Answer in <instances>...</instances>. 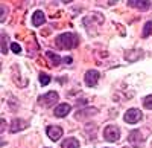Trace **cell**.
Listing matches in <instances>:
<instances>
[{
  "mask_svg": "<svg viewBox=\"0 0 152 148\" xmlns=\"http://www.w3.org/2000/svg\"><path fill=\"white\" fill-rule=\"evenodd\" d=\"M0 9H2V17H0V21L3 23V20L6 18V15H5V14H6V6H3V5H2V6H0Z\"/></svg>",
  "mask_w": 152,
  "mask_h": 148,
  "instance_id": "44dd1931",
  "label": "cell"
},
{
  "mask_svg": "<svg viewBox=\"0 0 152 148\" xmlns=\"http://www.w3.org/2000/svg\"><path fill=\"white\" fill-rule=\"evenodd\" d=\"M46 21V17L41 11H35L34 12V15H32V23H34V26H41V24H44Z\"/></svg>",
  "mask_w": 152,
  "mask_h": 148,
  "instance_id": "8fae6325",
  "label": "cell"
},
{
  "mask_svg": "<svg viewBox=\"0 0 152 148\" xmlns=\"http://www.w3.org/2000/svg\"><path fill=\"white\" fill-rule=\"evenodd\" d=\"M61 148H79V142L75 138H67L64 142H62Z\"/></svg>",
  "mask_w": 152,
  "mask_h": 148,
  "instance_id": "4fadbf2b",
  "label": "cell"
},
{
  "mask_svg": "<svg viewBox=\"0 0 152 148\" xmlns=\"http://www.w3.org/2000/svg\"><path fill=\"white\" fill-rule=\"evenodd\" d=\"M38 80H40L41 85H47L50 82V77L47 75V73H40V75H38Z\"/></svg>",
  "mask_w": 152,
  "mask_h": 148,
  "instance_id": "2e32d148",
  "label": "cell"
},
{
  "mask_svg": "<svg viewBox=\"0 0 152 148\" xmlns=\"http://www.w3.org/2000/svg\"><path fill=\"white\" fill-rule=\"evenodd\" d=\"M55 43L59 49H73L78 46V37L72 32H64L56 37Z\"/></svg>",
  "mask_w": 152,
  "mask_h": 148,
  "instance_id": "6da1fadb",
  "label": "cell"
},
{
  "mask_svg": "<svg viewBox=\"0 0 152 148\" xmlns=\"http://www.w3.org/2000/svg\"><path fill=\"white\" fill-rule=\"evenodd\" d=\"M128 5L131 8H137V9H149L151 8V2L149 0H128Z\"/></svg>",
  "mask_w": 152,
  "mask_h": 148,
  "instance_id": "ba28073f",
  "label": "cell"
},
{
  "mask_svg": "<svg viewBox=\"0 0 152 148\" xmlns=\"http://www.w3.org/2000/svg\"><path fill=\"white\" fill-rule=\"evenodd\" d=\"M128 141H129L131 144H142V142H143L142 133L138 131V130H132V131L129 133V138H128Z\"/></svg>",
  "mask_w": 152,
  "mask_h": 148,
  "instance_id": "7c38bea8",
  "label": "cell"
},
{
  "mask_svg": "<svg viewBox=\"0 0 152 148\" xmlns=\"http://www.w3.org/2000/svg\"><path fill=\"white\" fill-rule=\"evenodd\" d=\"M64 61H66V63H69V64H70V63H72V58H70V57H67V58H64Z\"/></svg>",
  "mask_w": 152,
  "mask_h": 148,
  "instance_id": "7402d4cb",
  "label": "cell"
},
{
  "mask_svg": "<svg viewBox=\"0 0 152 148\" xmlns=\"http://www.w3.org/2000/svg\"><path fill=\"white\" fill-rule=\"evenodd\" d=\"M104 138H105L108 142H117L119 138H120V130H119L116 125H108V127H105V130H104Z\"/></svg>",
  "mask_w": 152,
  "mask_h": 148,
  "instance_id": "7a4b0ae2",
  "label": "cell"
},
{
  "mask_svg": "<svg viewBox=\"0 0 152 148\" xmlns=\"http://www.w3.org/2000/svg\"><path fill=\"white\" fill-rule=\"evenodd\" d=\"M11 49H12V52H14V54H20V52H21V47H20V44H17V43H12V44H11Z\"/></svg>",
  "mask_w": 152,
  "mask_h": 148,
  "instance_id": "ffe728a7",
  "label": "cell"
},
{
  "mask_svg": "<svg viewBox=\"0 0 152 148\" xmlns=\"http://www.w3.org/2000/svg\"><path fill=\"white\" fill-rule=\"evenodd\" d=\"M56 101H58V93L56 92H47L46 95L38 98V102L44 107H52L53 104H56Z\"/></svg>",
  "mask_w": 152,
  "mask_h": 148,
  "instance_id": "3957f363",
  "label": "cell"
},
{
  "mask_svg": "<svg viewBox=\"0 0 152 148\" xmlns=\"http://www.w3.org/2000/svg\"><path fill=\"white\" fill-rule=\"evenodd\" d=\"M47 136H49V139H52L53 142H56L61 136H62V128L61 127H58V125H50V127H47Z\"/></svg>",
  "mask_w": 152,
  "mask_h": 148,
  "instance_id": "52a82bcc",
  "label": "cell"
},
{
  "mask_svg": "<svg viewBox=\"0 0 152 148\" xmlns=\"http://www.w3.org/2000/svg\"><path fill=\"white\" fill-rule=\"evenodd\" d=\"M151 34H152V20H151V21H148V23L145 24L142 35H143V37H148V35H151Z\"/></svg>",
  "mask_w": 152,
  "mask_h": 148,
  "instance_id": "e0dca14e",
  "label": "cell"
},
{
  "mask_svg": "<svg viewBox=\"0 0 152 148\" xmlns=\"http://www.w3.org/2000/svg\"><path fill=\"white\" fill-rule=\"evenodd\" d=\"M2 54H8V37L2 35Z\"/></svg>",
  "mask_w": 152,
  "mask_h": 148,
  "instance_id": "ac0fdd59",
  "label": "cell"
},
{
  "mask_svg": "<svg viewBox=\"0 0 152 148\" xmlns=\"http://www.w3.org/2000/svg\"><path fill=\"white\" fill-rule=\"evenodd\" d=\"M70 105L69 104H59L56 108H55V116L56 118H64V116H67L69 113H70Z\"/></svg>",
  "mask_w": 152,
  "mask_h": 148,
  "instance_id": "30bf717a",
  "label": "cell"
},
{
  "mask_svg": "<svg viewBox=\"0 0 152 148\" xmlns=\"http://www.w3.org/2000/svg\"><path fill=\"white\" fill-rule=\"evenodd\" d=\"M104 23V17L102 14H90L88 17L84 18V24L88 28H93V26H100V24Z\"/></svg>",
  "mask_w": 152,
  "mask_h": 148,
  "instance_id": "277c9868",
  "label": "cell"
},
{
  "mask_svg": "<svg viewBox=\"0 0 152 148\" xmlns=\"http://www.w3.org/2000/svg\"><path fill=\"white\" fill-rule=\"evenodd\" d=\"M87 113H88V115H96V113H97V110H96V108L81 110V112H78V115H75V118H76V119H84V118L87 116Z\"/></svg>",
  "mask_w": 152,
  "mask_h": 148,
  "instance_id": "9a60e30c",
  "label": "cell"
},
{
  "mask_svg": "<svg viewBox=\"0 0 152 148\" xmlns=\"http://www.w3.org/2000/svg\"><path fill=\"white\" fill-rule=\"evenodd\" d=\"M99 72L97 70H88L85 73V84L88 85V87H94V85L97 84L99 81Z\"/></svg>",
  "mask_w": 152,
  "mask_h": 148,
  "instance_id": "8992f818",
  "label": "cell"
},
{
  "mask_svg": "<svg viewBox=\"0 0 152 148\" xmlns=\"http://www.w3.org/2000/svg\"><path fill=\"white\" fill-rule=\"evenodd\" d=\"M143 105L149 110H152V96H146L145 99H143Z\"/></svg>",
  "mask_w": 152,
  "mask_h": 148,
  "instance_id": "d6986e66",
  "label": "cell"
},
{
  "mask_svg": "<svg viewBox=\"0 0 152 148\" xmlns=\"http://www.w3.org/2000/svg\"><path fill=\"white\" fill-rule=\"evenodd\" d=\"M28 127V122L26 121H23V119H14L12 121V124H11V133H17V131H21Z\"/></svg>",
  "mask_w": 152,
  "mask_h": 148,
  "instance_id": "9c48e42d",
  "label": "cell"
},
{
  "mask_svg": "<svg viewBox=\"0 0 152 148\" xmlns=\"http://www.w3.org/2000/svg\"><path fill=\"white\" fill-rule=\"evenodd\" d=\"M46 57L49 58V61H50V63H52L53 66H59V64H61V61H62V58L58 57V55L53 54V52H46Z\"/></svg>",
  "mask_w": 152,
  "mask_h": 148,
  "instance_id": "5bb4252c",
  "label": "cell"
},
{
  "mask_svg": "<svg viewBox=\"0 0 152 148\" xmlns=\"http://www.w3.org/2000/svg\"><path fill=\"white\" fill-rule=\"evenodd\" d=\"M140 119H142V112L138 108H129L125 113V122H128V124H135Z\"/></svg>",
  "mask_w": 152,
  "mask_h": 148,
  "instance_id": "5b68a950",
  "label": "cell"
}]
</instances>
